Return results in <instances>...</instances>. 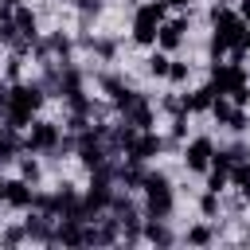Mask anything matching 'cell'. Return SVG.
I'll use <instances>...</instances> for the list:
<instances>
[{"label": "cell", "mask_w": 250, "mask_h": 250, "mask_svg": "<svg viewBox=\"0 0 250 250\" xmlns=\"http://www.w3.org/2000/svg\"><path fill=\"white\" fill-rule=\"evenodd\" d=\"M211 23H215V31H211V59H223V55H227V47L242 43V35H246V27H250L238 12L223 8V4H215V8H211Z\"/></svg>", "instance_id": "1"}, {"label": "cell", "mask_w": 250, "mask_h": 250, "mask_svg": "<svg viewBox=\"0 0 250 250\" xmlns=\"http://www.w3.org/2000/svg\"><path fill=\"white\" fill-rule=\"evenodd\" d=\"M43 86L39 82H16V86H8V125L12 129H27L31 125V113L43 105Z\"/></svg>", "instance_id": "2"}, {"label": "cell", "mask_w": 250, "mask_h": 250, "mask_svg": "<svg viewBox=\"0 0 250 250\" xmlns=\"http://www.w3.org/2000/svg\"><path fill=\"white\" fill-rule=\"evenodd\" d=\"M141 191H145V215L148 219H168L172 215V184H168L164 172H145Z\"/></svg>", "instance_id": "3"}, {"label": "cell", "mask_w": 250, "mask_h": 250, "mask_svg": "<svg viewBox=\"0 0 250 250\" xmlns=\"http://www.w3.org/2000/svg\"><path fill=\"white\" fill-rule=\"evenodd\" d=\"M59 145H62V133H59L55 121H31V129L23 137V148L27 152H55Z\"/></svg>", "instance_id": "4"}, {"label": "cell", "mask_w": 250, "mask_h": 250, "mask_svg": "<svg viewBox=\"0 0 250 250\" xmlns=\"http://www.w3.org/2000/svg\"><path fill=\"white\" fill-rule=\"evenodd\" d=\"M211 156H215V141H211V137H191L188 148H184L188 172H207V168H211Z\"/></svg>", "instance_id": "5"}, {"label": "cell", "mask_w": 250, "mask_h": 250, "mask_svg": "<svg viewBox=\"0 0 250 250\" xmlns=\"http://www.w3.org/2000/svg\"><path fill=\"white\" fill-rule=\"evenodd\" d=\"M4 203L16 207V211H31V203H35V184H27L23 176L4 180Z\"/></svg>", "instance_id": "6"}, {"label": "cell", "mask_w": 250, "mask_h": 250, "mask_svg": "<svg viewBox=\"0 0 250 250\" xmlns=\"http://www.w3.org/2000/svg\"><path fill=\"white\" fill-rule=\"evenodd\" d=\"M164 145H168L164 137H156L152 129H145V133H137V141L129 145V152H125V156H129V160H141V164H145V160H152V156H156V152H160Z\"/></svg>", "instance_id": "7"}, {"label": "cell", "mask_w": 250, "mask_h": 250, "mask_svg": "<svg viewBox=\"0 0 250 250\" xmlns=\"http://www.w3.org/2000/svg\"><path fill=\"white\" fill-rule=\"evenodd\" d=\"M184 31H188V20L180 16V20H164L160 27H156V47L160 51H176L180 43H184Z\"/></svg>", "instance_id": "8"}, {"label": "cell", "mask_w": 250, "mask_h": 250, "mask_svg": "<svg viewBox=\"0 0 250 250\" xmlns=\"http://www.w3.org/2000/svg\"><path fill=\"white\" fill-rule=\"evenodd\" d=\"M113 242H121L117 219H102L98 227H86V246H113Z\"/></svg>", "instance_id": "9"}, {"label": "cell", "mask_w": 250, "mask_h": 250, "mask_svg": "<svg viewBox=\"0 0 250 250\" xmlns=\"http://www.w3.org/2000/svg\"><path fill=\"white\" fill-rule=\"evenodd\" d=\"M86 219H59V227H55V242H62V246H86V227H82Z\"/></svg>", "instance_id": "10"}, {"label": "cell", "mask_w": 250, "mask_h": 250, "mask_svg": "<svg viewBox=\"0 0 250 250\" xmlns=\"http://www.w3.org/2000/svg\"><path fill=\"white\" fill-rule=\"evenodd\" d=\"M215 98H219V86H215V82H207V86H199V90L184 94V105H188V113H203V109H211V105H215Z\"/></svg>", "instance_id": "11"}, {"label": "cell", "mask_w": 250, "mask_h": 250, "mask_svg": "<svg viewBox=\"0 0 250 250\" xmlns=\"http://www.w3.org/2000/svg\"><path fill=\"white\" fill-rule=\"evenodd\" d=\"M51 223H59L55 215H31V219H23V227H27V238L31 242H55V230H51Z\"/></svg>", "instance_id": "12"}, {"label": "cell", "mask_w": 250, "mask_h": 250, "mask_svg": "<svg viewBox=\"0 0 250 250\" xmlns=\"http://www.w3.org/2000/svg\"><path fill=\"white\" fill-rule=\"evenodd\" d=\"M125 121H129L133 129H141V133H145V129H152V121H156V117H152V105H148L145 98H137V102L125 109Z\"/></svg>", "instance_id": "13"}, {"label": "cell", "mask_w": 250, "mask_h": 250, "mask_svg": "<svg viewBox=\"0 0 250 250\" xmlns=\"http://www.w3.org/2000/svg\"><path fill=\"white\" fill-rule=\"evenodd\" d=\"M12 20H16V27H20V35H23V39H39V20H35V12H31V8L16 4V8H12Z\"/></svg>", "instance_id": "14"}, {"label": "cell", "mask_w": 250, "mask_h": 250, "mask_svg": "<svg viewBox=\"0 0 250 250\" xmlns=\"http://www.w3.org/2000/svg\"><path fill=\"white\" fill-rule=\"evenodd\" d=\"M172 230L164 227V219H148L145 223V242H156V246H172Z\"/></svg>", "instance_id": "15"}, {"label": "cell", "mask_w": 250, "mask_h": 250, "mask_svg": "<svg viewBox=\"0 0 250 250\" xmlns=\"http://www.w3.org/2000/svg\"><path fill=\"white\" fill-rule=\"evenodd\" d=\"M230 184L238 188V195L250 203V160H238L234 168H230Z\"/></svg>", "instance_id": "16"}, {"label": "cell", "mask_w": 250, "mask_h": 250, "mask_svg": "<svg viewBox=\"0 0 250 250\" xmlns=\"http://www.w3.org/2000/svg\"><path fill=\"white\" fill-rule=\"evenodd\" d=\"M168 70H172V59H168V51L156 47V51L148 55V74H152V78H168Z\"/></svg>", "instance_id": "17"}, {"label": "cell", "mask_w": 250, "mask_h": 250, "mask_svg": "<svg viewBox=\"0 0 250 250\" xmlns=\"http://www.w3.org/2000/svg\"><path fill=\"white\" fill-rule=\"evenodd\" d=\"M234 109H238V105H234V102H227V98L219 94V98H215V105H211V117H215L219 125H230V117H234Z\"/></svg>", "instance_id": "18"}, {"label": "cell", "mask_w": 250, "mask_h": 250, "mask_svg": "<svg viewBox=\"0 0 250 250\" xmlns=\"http://www.w3.org/2000/svg\"><path fill=\"white\" fill-rule=\"evenodd\" d=\"M20 176H23L27 184H39V180H43V164H39L35 156H23V160H20Z\"/></svg>", "instance_id": "19"}, {"label": "cell", "mask_w": 250, "mask_h": 250, "mask_svg": "<svg viewBox=\"0 0 250 250\" xmlns=\"http://www.w3.org/2000/svg\"><path fill=\"white\" fill-rule=\"evenodd\" d=\"M133 43L152 47V43H156V23H133Z\"/></svg>", "instance_id": "20"}, {"label": "cell", "mask_w": 250, "mask_h": 250, "mask_svg": "<svg viewBox=\"0 0 250 250\" xmlns=\"http://www.w3.org/2000/svg\"><path fill=\"white\" fill-rule=\"evenodd\" d=\"M82 43H86L98 59H113V55H117V43H113V39H82Z\"/></svg>", "instance_id": "21"}, {"label": "cell", "mask_w": 250, "mask_h": 250, "mask_svg": "<svg viewBox=\"0 0 250 250\" xmlns=\"http://www.w3.org/2000/svg\"><path fill=\"white\" fill-rule=\"evenodd\" d=\"M199 211H203V219H215V215H219V191L207 188V191L199 195Z\"/></svg>", "instance_id": "22"}, {"label": "cell", "mask_w": 250, "mask_h": 250, "mask_svg": "<svg viewBox=\"0 0 250 250\" xmlns=\"http://www.w3.org/2000/svg\"><path fill=\"white\" fill-rule=\"evenodd\" d=\"M211 238H215V230H211V227H203V223L188 230V242H191V246H207Z\"/></svg>", "instance_id": "23"}, {"label": "cell", "mask_w": 250, "mask_h": 250, "mask_svg": "<svg viewBox=\"0 0 250 250\" xmlns=\"http://www.w3.org/2000/svg\"><path fill=\"white\" fill-rule=\"evenodd\" d=\"M4 78H8V82H20V78H23V55H16V51H12V59H8V70H4Z\"/></svg>", "instance_id": "24"}, {"label": "cell", "mask_w": 250, "mask_h": 250, "mask_svg": "<svg viewBox=\"0 0 250 250\" xmlns=\"http://www.w3.org/2000/svg\"><path fill=\"white\" fill-rule=\"evenodd\" d=\"M0 242H4V246H20V242H27V227H8V230L0 234Z\"/></svg>", "instance_id": "25"}, {"label": "cell", "mask_w": 250, "mask_h": 250, "mask_svg": "<svg viewBox=\"0 0 250 250\" xmlns=\"http://www.w3.org/2000/svg\"><path fill=\"white\" fill-rule=\"evenodd\" d=\"M191 78V66L188 62H172V70H168V82H176V86H184Z\"/></svg>", "instance_id": "26"}, {"label": "cell", "mask_w": 250, "mask_h": 250, "mask_svg": "<svg viewBox=\"0 0 250 250\" xmlns=\"http://www.w3.org/2000/svg\"><path fill=\"white\" fill-rule=\"evenodd\" d=\"M74 4H78V12H82V23H86L90 16H98V12H102V0H74Z\"/></svg>", "instance_id": "27"}, {"label": "cell", "mask_w": 250, "mask_h": 250, "mask_svg": "<svg viewBox=\"0 0 250 250\" xmlns=\"http://www.w3.org/2000/svg\"><path fill=\"white\" fill-rule=\"evenodd\" d=\"M172 137H176V141L188 137V113H176V117H172Z\"/></svg>", "instance_id": "28"}, {"label": "cell", "mask_w": 250, "mask_h": 250, "mask_svg": "<svg viewBox=\"0 0 250 250\" xmlns=\"http://www.w3.org/2000/svg\"><path fill=\"white\" fill-rule=\"evenodd\" d=\"M230 102H234V105H246V102H250V86H246V82L234 86V90H230Z\"/></svg>", "instance_id": "29"}, {"label": "cell", "mask_w": 250, "mask_h": 250, "mask_svg": "<svg viewBox=\"0 0 250 250\" xmlns=\"http://www.w3.org/2000/svg\"><path fill=\"white\" fill-rule=\"evenodd\" d=\"M238 16H242V20L250 23V0H238Z\"/></svg>", "instance_id": "30"}, {"label": "cell", "mask_w": 250, "mask_h": 250, "mask_svg": "<svg viewBox=\"0 0 250 250\" xmlns=\"http://www.w3.org/2000/svg\"><path fill=\"white\" fill-rule=\"evenodd\" d=\"M0 109H8V86L0 82Z\"/></svg>", "instance_id": "31"}, {"label": "cell", "mask_w": 250, "mask_h": 250, "mask_svg": "<svg viewBox=\"0 0 250 250\" xmlns=\"http://www.w3.org/2000/svg\"><path fill=\"white\" fill-rule=\"evenodd\" d=\"M168 4H172V8H188L191 0H168Z\"/></svg>", "instance_id": "32"}, {"label": "cell", "mask_w": 250, "mask_h": 250, "mask_svg": "<svg viewBox=\"0 0 250 250\" xmlns=\"http://www.w3.org/2000/svg\"><path fill=\"white\" fill-rule=\"evenodd\" d=\"M0 4H4V8H16V4H20V0H0Z\"/></svg>", "instance_id": "33"}, {"label": "cell", "mask_w": 250, "mask_h": 250, "mask_svg": "<svg viewBox=\"0 0 250 250\" xmlns=\"http://www.w3.org/2000/svg\"><path fill=\"white\" fill-rule=\"evenodd\" d=\"M242 47H250V27H246V35H242Z\"/></svg>", "instance_id": "34"}, {"label": "cell", "mask_w": 250, "mask_h": 250, "mask_svg": "<svg viewBox=\"0 0 250 250\" xmlns=\"http://www.w3.org/2000/svg\"><path fill=\"white\" fill-rule=\"evenodd\" d=\"M0 203H4V180H0Z\"/></svg>", "instance_id": "35"}, {"label": "cell", "mask_w": 250, "mask_h": 250, "mask_svg": "<svg viewBox=\"0 0 250 250\" xmlns=\"http://www.w3.org/2000/svg\"><path fill=\"white\" fill-rule=\"evenodd\" d=\"M4 12H8V8H0V16H4Z\"/></svg>", "instance_id": "36"}, {"label": "cell", "mask_w": 250, "mask_h": 250, "mask_svg": "<svg viewBox=\"0 0 250 250\" xmlns=\"http://www.w3.org/2000/svg\"><path fill=\"white\" fill-rule=\"evenodd\" d=\"M66 4H74V0H66Z\"/></svg>", "instance_id": "37"}, {"label": "cell", "mask_w": 250, "mask_h": 250, "mask_svg": "<svg viewBox=\"0 0 250 250\" xmlns=\"http://www.w3.org/2000/svg\"><path fill=\"white\" fill-rule=\"evenodd\" d=\"M0 223H4V219H0Z\"/></svg>", "instance_id": "38"}]
</instances>
